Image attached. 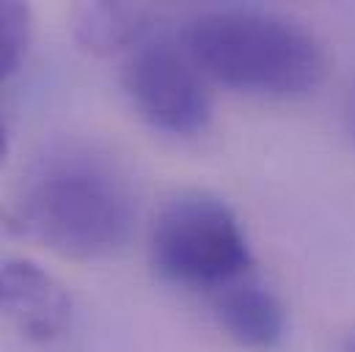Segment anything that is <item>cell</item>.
Returning <instances> with one entry per match:
<instances>
[{"instance_id": "1", "label": "cell", "mask_w": 355, "mask_h": 352, "mask_svg": "<svg viewBox=\"0 0 355 352\" xmlns=\"http://www.w3.org/2000/svg\"><path fill=\"white\" fill-rule=\"evenodd\" d=\"M135 193L121 168L86 146L42 157L22 179L14 226L72 259H99L124 248L135 229Z\"/></svg>"}, {"instance_id": "7", "label": "cell", "mask_w": 355, "mask_h": 352, "mask_svg": "<svg viewBox=\"0 0 355 352\" xmlns=\"http://www.w3.org/2000/svg\"><path fill=\"white\" fill-rule=\"evenodd\" d=\"M149 28V11L130 3H86L72 14V30L91 53L138 47Z\"/></svg>"}, {"instance_id": "3", "label": "cell", "mask_w": 355, "mask_h": 352, "mask_svg": "<svg viewBox=\"0 0 355 352\" xmlns=\"http://www.w3.org/2000/svg\"><path fill=\"white\" fill-rule=\"evenodd\" d=\"M152 262L179 286L223 292L248 278V237L226 201L204 190L171 195L152 223Z\"/></svg>"}, {"instance_id": "10", "label": "cell", "mask_w": 355, "mask_h": 352, "mask_svg": "<svg viewBox=\"0 0 355 352\" xmlns=\"http://www.w3.org/2000/svg\"><path fill=\"white\" fill-rule=\"evenodd\" d=\"M350 118H353V130H355V88H353V99H350Z\"/></svg>"}, {"instance_id": "9", "label": "cell", "mask_w": 355, "mask_h": 352, "mask_svg": "<svg viewBox=\"0 0 355 352\" xmlns=\"http://www.w3.org/2000/svg\"><path fill=\"white\" fill-rule=\"evenodd\" d=\"M3 155H6V127L0 121V160H3Z\"/></svg>"}, {"instance_id": "6", "label": "cell", "mask_w": 355, "mask_h": 352, "mask_svg": "<svg viewBox=\"0 0 355 352\" xmlns=\"http://www.w3.org/2000/svg\"><path fill=\"white\" fill-rule=\"evenodd\" d=\"M215 314L220 328L248 350H275L286 336V311L281 300L254 278L218 292Z\"/></svg>"}, {"instance_id": "8", "label": "cell", "mask_w": 355, "mask_h": 352, "mask_svg": "<svg viewBox=\"0 0 355 352\" xmlns=\"http://www.w3.org/2000/svg\"><path fill=\"white\" fill-rule=\"evenodd\" d=\"M31 33H33L31 8L14 0L8 3L0 0V80L14 75L17 67L22 64L31 44Z\"/></svg>"}, {"instance_id": "2", "label": "cell", "mask_w": 355, "mask_h": 352, "mask_svg": "<svg viewBox=\"0 0 355 352\" xmlns=\"http://www.w3.org/2000/svg\"><path fill=\"white\" fill-rule=\"evenodd\" d=\"M184 50L204 78L226 88L295 99L325 78L322 44L297 22L262 8H215L198 14Z\"/></svg>"}, {"instance_id": "4", "label": "cell", "mask_w": 355, "mask_h": 352, "mask_svg": "<svg viewBox=\"0 0 355 352\" xmlns=\"http://www.w3.org/2000/svg\"><path fill=\"white\" fill-rule=\"evenodd\" d=\"M121 86L135 110L157 130L196 135L212 118V96L187 50L160 39L141 42L124 61Z\"/></svg>"}, {"instance_id": "11", "label": "cell", "mask_w": 355, "mask_h": 352, "mask_svg": "<svg viewBox=\"0 0 355 352\" xmlns=\"http://www.w3.org/2000/svg\"><path fill=\"white\" fill-rule=\"evenodd\" d=\"M347 352H355V336L350 339V344H347Z\"/></svg>"}, {"instance_id": "5", "label": "cell", "mask_w": 355, "mask_h": 352, "mask_svg": "<svg viewBox=\"0 0 355 352\" xmlns=\"http://www.w3.org/2000/svg\"><path fill=\"white\" fill-rule=\"evenodd\" d=\"M0 314L25 339L50 344L69 331L72 297L44 267L11 259L0 264Z\"/></svg>"}]
</instances>
